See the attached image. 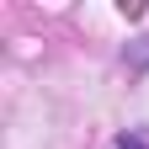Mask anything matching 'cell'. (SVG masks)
Segmentation results:
<instances>
[{"mask_svg": "<svg viewBox=\"0 0 149 149\" xmlns=\"http://www.w3.org/2000/svg\"><path fill=\"white\" fill-rule=\"evenodd\" d=\"M123 64L133 69V74H149V32H139V37L123 43Z\"/></svg>", "mask_w": 149, "mask_h": 149, "instance_id": "obj_1", "label": "cell"}, {"mask_svg": "<svg viewBox=\"0 0 149 149\" xmlns=\"http://www.w3.org/2000/svg\"><path fill=\"white\" fill-rule=\"evenodd\" d=\"M112 149H149V139L139 133V128H128V133H117V144Z\"/></svg>", "mask_w": 149, "mask_h": 149, "instance_id": "obj_2", "label": "cell"}]
</instances>
